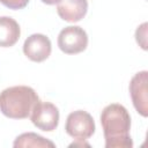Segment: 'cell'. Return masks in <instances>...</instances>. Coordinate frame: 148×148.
<instances>
[{
	"label": "cell",
	"mask_w": 148,
	"mask_h": 148,
	"mask_svg": "<svg viewBox=\"0 0 148 148\" xmlns=\"http://www.w3.org/2000/svg\"><path fill=\"white\" fill-rule=\"evenodd\" d=\"M59 110L58 108L50 102L38 101L31 113V123L39 130L44 132H52L58 127L59 124Z\"/></svg>",
	"instance_id": "obj_5"
},
{
	"label": "cell",
	"mask_w": 148,
	"mask_h": 148,
	"mask_svg": "<svg viewBox=\"0 0 148 148\" xmlns=\"http://www.w3.org/2000/svg\"><path fill=\"white\" fill-rule=\"evenodd\" d=\"M44 3H46V5H56V3H58L60 0H42Z\"/></svg>",
	"instance_id": "obj_14"
},
{
	"label": "cell",
	"mask_w": 148,
	"mask_h": 148,
	"mask_svg": "<svg viewBox=\"0 0 148 148\" xmlns=\"http://www.w3.org/2000/svg\"><path fill=\"white\" fill-rule=\"evenodd\" d=\"M83 147V146H86V147H90V145L89 143H87V142H84V140H80V139H76V141H74L73 143H71L69 145V147Z\"/></svg>",
	"instance_id": "obj_13"
},
{
	"label": "cell",
	"mask_w": 148,
	"mask_h": 148,
	"mask_svg": "<svg viewBox=\"0 0 148 148\" xmlns=\"http://www.w3.org/2000/svg\"><path fill=\"white\" fill-rule=\"evenodd\" d=\"M147 83H148V72L141 71L134 74V76L130 81V95L132 98V103L135 110L142 116H148V92H147Z\"/></svg>",
	"instance_id": "obj_6"
},
{
	"label": "cell",
	"mask_w": 148,
	"mask_h": 148,
	"mask_svg": "<svg viewBox=\"0 0 148 148\" xmlns=\"http://www.w3.org/2000/svg\"><path fill=\"white\" fill-rule=\"evenodd\" d=\"M101 124L106 148H132L130 135L131 116L126 108L118 103L106 105L101 113Z\"/></svg>",
	"instance_id": "obj_1"
},
{
	"label": "cell",
	"mask_w": 148,
	"mask_h": 148,
	"mask_svg": "<svg viewBox=\"0 0 148 148\" xmlns=\"http://www.w3.org/2000/svg\"><path fill=\"white\" fill-rule=\"evenodd\" d=\"M147 23H142L140 27H138L136 31H135V39L138 42V44L143 49L147 50Z\"/></svg>",
	"instance_id": "obj_11"
},
{
	"label": "cell",
	"mask_w": 148,
	"mask_h": 148,
	"mask_svg": "<svg viewBox=\"0 0 148 148\" xmlns=\"http://www.w3.org/2000/svg\"><path fill=\"white\" fill-rule=\"evenodd\" d=\"M95 130L96 126L94 118L87 111L76 110L67 116L65 131L69 136L74 138L75 140H87L95 133Z\"/></svg>",
	"instance_id": "obj_3"
},
{
	"label": "cell",
	"mask_w": 148,
	"mask_h": 148,
	"mask_svg": "<svg viewBox=\"0 0 148 148\" xmlns=\"http://www.w3.org/2000/svg\"><path fill=\"white\" fill-rule=\"evenodd\" d=\"M88 12L87 0H60L57 3V13L66 22H79Z\"/></svg>",
	"instance_id": "obj_8"
},
{
	"label": "cell",
	"mask_w": 148,
	"mask_h": 148,
	"mask_svg": "<svg viewBox=\"0 0 148 148\" xmlns=\"http://www.w3.org/2000/svg\"><path fill=\"white\" fill-rule=\"evenodd\" d=\"M39 101L35 89L28 86H14L0 92V111L10 119L28 118Z\"/></svg>",
	"instance_id": "obj_2"
},
{
	"label": "cell",
	"mask_w": 148,
	"mask_h": 148,
	"mask_svg": "<svg viewBox=\"0 0 148 148\" xmlns=\"http://www.w3.org/2000/svg\"><path fill=\"white\" fill-rule=\"evenodd\" d=\"M51 51V40L43 34H32L23 43V53L35 62L46 60L50 57Z\"/></svg>",
	"instance_id": "obj_7"
},
{
	"label": "cell",
	"mask_w": 148,
	"mask_h": 148,
	"mask_svg": "<svg viewBox=\"0 0 148 148\" xmlns=\"http://www.w3.org/2000/svg\"><path fill=\"white\" fill-rule=\"evenodd\" d=\"M13 146L15 148H21V147H40V148L42 147H51V148H54L56 147V145L52 141H50V140L45 139L44 136H42L37 133H34V132L20 134L15 139Z\"/></svg>",
	"instance_id": "obj_10"
},
{
	"label": "cell",
	"mask_w": 148,
	"mask_h": 148,
	"mask_svg": "<svg viewBox=\"0 0 148 148\" xmlns=\"http://www.w3.org/2000/svg\"><path fill=\"white\" fill-rule=\"evenodd\" d=\"M29 0H0V3L6 6L9 9H22L28 5Z\"/></svg>",
	"instance_id": "obj_12"
},
{
	"label": "cell",
	"mask_w": 148,
	"mask_h": 148,
	"mask_svg": "<svg viewBox=\"0 0 148 148\" xmlns=\"http://www.w3.org/2000/svg\"><path fill=\"white\" fill-rule=\"evenodd\" d=\"M58 46L66 54L80 53L88 46V35L81 27H65L58 35Z\"/></svg>",
	"instance_id": "obj_4"
},
{
	"label": "cell",
	"mask_w": 148,
	"mask_h": 148,
	"mask_svg": "<svg viewBox=\"0 0 148 148\" xmlns=\"http://www.w3.org/2000/svg\"><path fill=\"white\" fill-rule=\"evenodd\" d=\"M21 29L18 23L9 16H0V46L10 47L18 40Z\"/></svg>",
	"instance_id": "obj_9"
}]
</instances>
